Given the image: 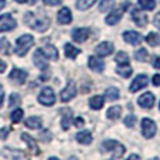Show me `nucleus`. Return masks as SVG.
Returning a JSON list of instances; mask_svg holds the SVG:
<instances>
[{
	"label": "nucleus",
	"mask_w": 160,
	"mask_h": 160,
	"mask_svg": "<svg viewBox=\"0 0 160 160\" xmlns=\"http://www.w3.org/2000/svg\"><path fill=\"white\" fill-rule=\"evenodd\" d=\"M22 110H20V108H17V110H14L13 112H11V115H10V118H11V121L13 122H20L21 121V118H22Z\"/></svg>",
	"instance_id": "obj_34"
},
{
	"label": "nucleus",
	"mask_w": 160,
	"mask_h": 160,
	"mask_svg": "<svg viewBox=\"0 0 160 160\" xmlns=\"http://www.w3.org/2000/svg\"><path fill=\"white\" fill-rule=\"evenodd\" d=\"M61 112L63 114V117H62V128L66 131L68 128L70 127V121H72V111H70L69 108H66V110H62Z\"/></svg>",
	"instance_id": "obj_22"
},
{
	"label": "nucleus",
	"mask_w": 160,
	"mask_h": 160,
	"mask_svg": "<svg viewBox=\"0 0 160 160\" xmlns=\"http://www.w3.org/2000/svg\"><path fill=\"white\" fill-rule=\"evenodd\" d=\"M17 27V21L13 18L11 14H3L0 17V32H6V31H11Z\"/></svg>",
	"instance_id": "obj_6"
},
{
	"label": "nucleus",
	"mask_w": 160,
	"mask_h": 160,
	"mask_svg": "<svg viewBox=\"0 0 160 160\" xmlns=\"http://www.w3.org/2000/svg\"><path fill=\"white\" fill-rule=\"evenodd\" d=\"M153 22H155V25L160 30V13H158L155 16V18H153Z\"/></svg>",
	"instance_id": "obj_40"
},
{
	"label": "nucleus",
	"mask_w": 160,
	"mask_h": 160,
	"mask_svg": "<svg viewBox=\"0 0 160 160\" xmlns=\"http://www.w3.org/2000/svg\"><path fill=\"white\" fill-rule=\"evenodd\" d=\"M122 37H124V41L131 45H138L142 41V35L136 31H125Z\"/></svg>",
	"instance_id": "obj_14"
},
{
	"label": "nucleus",
	"mask_w": 160,
	"mask_h": 160,
	"mask_svg": "<svg viewBox=\"0 0 160 160\" xmlns=\"http://www.w3.org/2000/svg\"><path fill=\"white\" fill-rule=\"evenodd\" d=\"M114 52V45L111 42H101L96 47V53L97 56H108Z\"/></svg>",
	"instance_id": "obj_12"
},
{
	"label": "nucleus",
	"mask_w": 160,
	"mask_h": 160,
	"mask_svg": "<svg viewBox=\"0 0 160 160\" xmlns=\"http://www.w3.org/2000/svg\"><path fill=\"white\" fill-rule=\"evenodd\" d=\"M4 6H6V0H0V10H2Z\"/></svg>",
	"instance_id": "obj_47"
},
{
	"label": "nucleus",
	"mask_w": 160,
	"mask_h": 160,
	"mask_svg": "<svg viewBox=\"0 0 160 160\" xmlns=\"http://www.w3.org/2000/svg\"><path fill=\"white\" fill-rule=\"evenodd\" d=\"M76 141L82 145H90L93 142V135L88 131H83V132H79L76 135Z\"/></svg>",
	"instance_id": "obj_19"
},
{
	"label": "nucleus",
	"mask_w": 160,
	"mask_h": 160,
	"mask_svg": "<svg viewBox=\"0 0 160 160\" xmlns=\"http://www.w3.org/2000/svg\"><path fill=\"white\" fill-rule=\"evenodd\" d=\"M115 62L118 65H129V56H128L127 52H118L115 56Z\"/></svg>",
	"instance_id": "obj_29"
},
{
	"label": "nucleus",
	"mask_w": 160,
	"mask_h": 160,
	"mask_svg": "<svg viewBox=\"0 0 160 160\" xmlns=\"http://www.w3.org/2000/svg\"><path fill=\"white\" fill-rule=\"evenodd\" d=\"M76 84L73 82H69L68 83V86L63 88V90L61 91V100L63 102H68V101H70V100L73 98V97L76 96Z\"/></svg>",
	"instance_id": "obj_10"
},
{
	"label": "nucleus",
	"mask_w": 160,
	"mask_h": 160,
	"mask_svg": "<svg viewBox=\"0 0 160 160\" xmlns=\"http://www.w3.org/2000/svg\"><path fill=\"white\" fill-rule=\"evenodd\" d=\"M159 108H160V104H159Z\"/></svg>",
	"instance_id": "obj_50"
},
{
	"label": "nucleus",
	"mask_w": 160,
	"mask_h": 160,
	"mask_svg": "<svg viewBox=\"0 0 160 160\" xmlns=\"http://www.w3.org/2000/svg\"><path fill=\"white\" fill-rule=\"evenodd\" d=\"M124 124H125V127H128V128L135 127V124H136V117H135V115H128L127 118L124 119Z\"/></svg>",
	"instance_id": "obj_36"
},
{
	"label": "nucleus",
	"mask_w": 160,
	"mask_h": 160,
	"mask_svg": "<svg viewBox=\"0 0 160 160\" xmlns=\"http://www.w3.org/2000/svg\"><path fill=\"white\" fill-rule=\"evenodd\" d=\"M90 37V30L88 28H76L72 32V38L76 42H84Z\"/></svg>",
	"instance_id": "obj_15"
},
{
	"label": "nucleus",
	"mask_w": 160,
	"mask_h": 160,
	"mask_svg": "<svg viewBox=\"0 0 160 160\" xmlns=\"http://www.w3.org/2000/svg\"><path fill=\"white\" fill-rule=\"evenodd\" d=\"M21 138H22V141H24L25 143H27L28 146L31 148V152H32L34 155H38V153H39V150H38V146H37V142L34 141V139L31 138L30 135H27V133H22V135H21Z\"/></svg>",
	"instance_id": "obj_20"
},
{
	"label": "nucleus",
	"mask_w": 160,
	"mask_h": 160,
	"mask_svg": "<svg viewBox=\"0 0 160 160\" xmlns=\"http://www.w3.org/2000/svg\"><path fill=\"white\" fill-rule=\"evenodd\" d=\"M34 63L41 70H48V56L45 55L44 49H37L34 52Z\"/></svg>",
	"instance_id": "obj_7"
},
{
	"label": "nucleus",
	"mask_w": 160,
	"mask_h": 160,
	"mask_svg": "<svg viewBox=\"0 0 160 160\" xmlns=\"http://www.w3.org/2000/svg\"><path fill=\"white\" fill-rule=\"evenodd\" d=\"M62 0H44V3L45 4H48V6H56V4H59Z\"/></svg>",
	"instance_id": "obj_39"
},
{
	"label": "nucleus",
	"mask_w": 160,
	"mask_h": 160,
	"mask_svg": "<svg viewBox=\"0 0 160 160\" xmlns=\"http://www.w3.org/2000/svg\"><path fill=\"white\" fill-rule=\"evenodd\" d=\"M139 2V6L145 10H153L156 7V2L155 0H138Z\"/></svg>",
	"instance_id": "obj_32"
},
{
	"label": "nucleus",
	"mask_w": 160,
	"mask_h": 160,
	"mask_svg": "<svg viewBox=\"0 0 160 160\" xmlns=\"http://www.w3.org/2000/svg\"><path fill=\"white\" fill-rule=\"evenodd\" d=\"M158 132V128H156V124L149 118H143L142 119V135L146 139H150L156 135Z\"/></svg>",
	"instance_id": "obj_4"
},
{
	"label": "nucleus",
	"mask_w": 160,
	"mask_h": 160,
	"mask_svg": "<svg viewBox=\"0 0 160 160\" xmlns=\"http://www.w3.org/2000/svg\"><path fill=\"white\" fill-rule=\"evenodd\" d=\"M105 97H107L110 101H114V100L119 98V90L117 87H108L105 90Z\"/></svg>",
	"instance_id": "obj_27"
},
{
	"label": "nucleus",
	"mask_w": 160,
	"mask_h": 160,
	"mask_svg": "<svg viewBox=\"0 0 160 160\" xmlns=\"http://www.w3.org/2000/svg\"><path fill=\"white\" fill-rule=\"evenodd\" d=\"M20 101H21V98H20V96L17 93H13L10 96V102H8V105L10 107H14V105H17V104H20Z\"/></svg>",
	"instance_id": "obj_37"
},
{
	"label": "nucleus",
	"mask_w": 160,
	"mask_h": 160,
	"mask_svg": "<svg viewBox=\"0 0 160 160\" xmlns=\"http://www.w3.org/2000/svg\"><path fill=\"white\" fill-rule=\"evenodd\" d=\"M0 48L4 53H8V41L6 38H2L0 39Z\"/></svg>",
	"instance_id": "obj_38"
},
{
	"label": "nucleus",
	"mask_w": 160,
	"mask_h": 160,
	"mask_svg": "<svg viewBox=\"0 0 160 160\" xmlns=\"http://www.w3.org/2000/svg\"><path fill=\"white\" fill-rule=\"evenodd\" d=\"M34 45V38L32 35H21L17 38L16 41V48H14V51H16V53L18 56H24L27 55V52L30 51V48Z\"/></svg>",
	"instance_id": "obj_2"
},
{
	"label": "nucleus",
	"mask_w": 160,
	"mask_h": 160,
	"mask_svg": "<svg viewBox=\"0 0 160 160\" xmlns=\"http://www.w3.org/2000/svg\"><path fill=\"white\" fill-rule=\"evenodd\" d=\"M6 70V62H3L2 59H0V73H3Z\"/></svg>",
	"instance_id": "obj_45"
},
{
	"label": "nucleus",
	"mask_w": 160,
	"mask_h": 160,
	"mask_svg": "<svg viewBox=\"0 0 160 160\" xmlns=\"http://www.w3.org/2000/svg\"><path fill=\"white\" fill-rule=\"evenodd\" d=\"M24 22L28 25L30 28L35 31H39V32H44L51 24V18H48L47 16H37V14L31 13H25L24 16Z\"/></svg>",
	"instance_id": "obj_1"
},
{
	"label": "nucleus",
	"mask_w": 160,
	"mask_h": 160,
	"mask_svg": "<svg viewBox=\"0 0 160 160\" xmlns=\"http://www.w3.org/2000/svg\"><path fill=\"white\" fill-rule=\"evenodd\" d=\"M88 104H90V108H93V110H100V108H102V105H104V97L102 96L91 97Z\"/></svg>",
	"instance_id": "obj_21"
},
{
	"label": "nucleus",
	"mask_w": 160,
	"mask_h": 160,
	"mask_svg": "<svg viewBox=\"0 0 160 160\" xmlns=\"http://www.w3.org/2000/svg\"><path fill=\"white\" fill-rule=\"evenodd\" d=\"M79 53H80L79 48L73 47L72 44H66V45H65V55H66L69 59H75Z\"/></svg>",
	"instance_id": "obj_24"
},
{
	"label": "nucleus",
	"mask_w": 160,
	"mask_h": 160,
	"mask_svg": "<svg viewBox=\"0 0 160 160\" xmlns=\"http://www.w3.org/2000/svg\"><path fill=\"white\" fill-rule=\"evenodd\" d=\"M152 83H153V86H160V75H155V76H153Z\"/></svg>",
	"instance_id": "obj_41"
},
{
	"label": "nucleus",
	"mask_w": 160,
	"mask_h": 160,
	"mask_svg": "<svg viewBox=\"0 0 160 160\" xmlns=\"http://www.w3.org/2000/svg\"><path fill=\"white\" fill-rule=\"evenodd\" d=\"M102 150L104 152H110L112 155V158H122L125 153L124 145H121L117 141H112V139L102 142Z\"/></svg>",
	"instance_id": "obj_3"
},
{
	"label": "nucleus",
	"mask_w": 160,
	"mask_h": 160,
	"mask_svg": "<svg viewBox=\"0 0 160 160\" xmlns=\"http://www.w3.org/2000/svg\"><path fill=\"white\" fill-rule=\"evenodd\" d=\"M148 76L146 75H139V76H136L135 79H133V82L131 83V86H129V91L131 93H136V91H139L141 88H143V87H146L148 86Z\"/></svg>",
	"instance_id": "obj_8"
},
{
	"label": "nucleus",
	"mask_w": 160,
	"mask_h": 160,
	"mask_svg": "<svg viewBox=\"0 0 160 160\" xmlns=\"http://www.w3.org/2000/svg\"><path fill=\"white\" fill-rule=\"evenodd\" d=\"M146 41L149 42V45L156 47V45L160 44V37H159V34H156V32H149L146 37Z\"/></svg>",
	"instance_id": "obj_31"
},
{
	"label": "nucleus",
	"mask_w": 160,
	"mask_h": 160,
	"mask_svg": "<svg viewBox=\"0 0 160 160\" xmlns=\"http://www.w3.org/2000/svg\"><path fill=\"white\" fill-rule=\"evenodd\" d=\"M153 68H156V69H160V56L158 58H155V61H153Z\"/></svg>",
	"instance_id": "obj_42"
},
{
	"label": "nucleus",
	"mask_w": 160,
	"mask_h": 160,
	"mask_svg": "<svg viewBox=\"0 0 160 160\" xmlns=\"http://www.w3.org/2000/svg\"><path fill=\"white\" fill-rule=\"evenodd\" d=\"M155 100H156L155 96L148 91V93H143L138 98V104L141 105L142 108H148V110H149V108H152L153 105H155Z\"/></svg>",
	"instance_id": "obj_11"
},
{
	"label": "nucleus",
	"mask_w": 160,
	"mask_h": 160,
	"mask_svg": "<svg viewBox=\"0 0 160 160\" xmlns=\"http://www.w3.org/2000/svg\"><path fill=\"white\" fill-rule=\"evenodd\" d=\"M121 112H122V108L119 105H112V107L108 108L107 117H108V119H118L121 117Z\"/></svg>",
	"instance_id": "obj_23"
},
{
	"label": "nucleus",
	"mask_w": 160,
	"mask_h": 160,
	"mask_svg": "<svg viewBox=\"0 0 160 160\" xmlns=\"http://www.w3.org/2000/svg\"><path fill=\"white\" fill-rule=\"evenodd\" d=\"M131 17H132L133 22H135L138 27H146L148 24V16L143 13V11L138 10V8H132V11H131Z\"/></svg>",
	"instance_id": "obj_9"
},
{
	"label": "nucleus",
	"mask_w": 160,
	"mask_h": 160,
	"mask_svg": "<svg viewBox=\"0 0 160 160\" xmlns=\"http://www.w3.org/2000/svg\"><path fill=\"white\" fill-rule=\"evenodd\" d=\"M58 21L61 24H69V22H72V13H70V10L68 7H63L59 10Z\"/></svg>",
	"instance_id": "obj_17"
},
{
	"label": "nucleus",
	"mask_w": 160,
	"mask_h": 160,
	"mask_svg": "<svg viewBox=\"0 0 160 160\" xmlns=\"http://www.w3.org/2000/svg\"><path fill=\"white\" fill-rule=\"evenodd\" d=\"M8 135V129L7 128H3V129H0V138H6V136Z\"/></svg>",
	"instance_id": "obj_43"
},
{
	"label": "nucleus",
	"mask_w": 160,
	"mask_h": 160,
	"mask_svg": "<svg viewBox=\"0 0 160 160\" xmlns=\"http://www.w3.org/2000/svg\"><path fill=\"white\" fill-rule=\"evenodd\" d=\"M88 68H90L91 70H94V72H102L105 68L104 62L101 61V59H98L97 56H90L88 58Z\"/></svg>",
	"instance_id": "obj_16"
},
{
	"label": "nucleus",
	"mask_w": 160,
	"mask_h": 160,
	"mask_svg": "<svg viewBox=\"0 0 160 160\" xmlns=\"http://www.w3.org/2000/svg\"><path fill=\"white\" fill-rule=\"evenodd\" d=\"M44 52H45V55L48 56V59H52V61H56L58 59V49H56L53 45H47L45 47V49H44Z\"/></svg>",
	"instance_id": "obj_26"
},
{
	"label": "nucleus",
	"mask_w": 160,
	"mask_h": 160,
	"mask_svg": "<svg viewBox=\"0 0 160 160\" xmlns=\"http://www.w3.org/2000/svg\"><path fill=\"white\" fill-rule=\"evenodd\" d=\"M132 68L129 66V65H119V68L117 69V73L118 75H121L122 78H129L131 75H132Z\"/></svg>",
	"instance_id": "obj_28"
},
{
	"label": "nucleus",
	"mask_w": 160,
	"mask_h": 160,
	"mask_svg": "<svg viewBox=\"0 0 160 160\" xmlns=\"http://www.w3.org/2000/svg\"><path fill=\"white\" fill-rule=\"evenodd\" d=\"M3 100H4V93L0 91V107H2V104H3Z\"/></svg>",
	"instance_id": "obj_46"
},
{
	"label": "nucleus",
	"mask_w": 160,
	"mask_h": 160,
	"mask_svg": "<svg viewBox=\"0 0 160 160\" xmlns=\"http://www.w3.org/2000/svg\"><path fill=\"white\" fill-rule=\"evenodd\" d=\"M96 2L97 0H78V2H76V7H78L79 10H87V8H90Z\"/></svg>",
	"instance_id": "obj_30"
},
{
	"label": "nucleus",
	"mask_w": 160,
	"mask_h": 160,
	"mask_svg": "<svg viewBox=\"0 0 160 160\" xmlns=\"http://www.w3.org/2000/svg\"><path fill=\"white\" fill-rule=\"evenodd\" d=\"M122 13H124V10H122V8L112 11L111 14H108V16L105 17V22H107L108 25H115L117 22L122 18Z\"/></svg>",
	"instance_id": "obj_18"
},
{
	"label": "nucleus",
	"mask_w": 160,
	"mask_h": 160,
	"mask_svg": "<svg viewBox=\"0 0 160 160\" xmlns=\"http://www.w3.org/2000/svg\"><path fill=\"white\" fill-rule=\"evenodd\" d=\"M38 101L42 105H53L55 104V93L51 87H44L38 96Z\"/></svg>",
	"instance_id": "obj_5"
},
{
	"label": "nucleus",
	"mask_w": 160,
	"mask_h": 160,
	"mask_svg": "<svg viewBox=\"0 0 160 160\" xmlns=\"http://www.w3.org/2000/svg\"><path fill=\"white\" fill-rule=\"evenodd\" d=\"M114 7V0H102L98 6L100 11H110V8Z\"/></svg>",
	"instance_id": "obj_33"
},
{
	"label": "nucleus",
	"mask_w": 160,
	"mask_h": 160,
	"mask_svg": "<svg viewBox=\"0 0 160 160\" xmlns=\"http://www.w3.org/2000/svg\"><path fill=\"white\" fill-rule=\"evenodd\" d=\"M42 125V119L39 117H30V118L25 121V127L31 128V129H37Z\"/></svg>",
	"instance_id": "obj_25"
},
{
	"label": "nucleus",
	"mask_w": 160,
	"mask_h": 160,
	"mask_svg": "<svg viewBox=\"0 0 160 160\" xmlns=\"http://www.w3.org/2000/svg\"><path fill=\"white\" fill-rule=\"evenodd\" d=\"M146 58H148V51L145 49V48H141L139 51H136V53H135L136 61L142 62V61H146Z\"/></svg>",
	"instance_id": "obj_35"
},
{
	"label": "nucleus",
	"mask_w": 160,
	"mask_h": 160,
	"mask_svg": "<svg viewBox=\"0 0 160 160\" xmlns=\"http://www.w3.org/2000/svg\"><path fill=\"white\" fill-rule=\"evenodd\" d=\"M129 159H131V160H132V159H139V156H138V155H131Z\"/></svg>",
	"instance_id": "obj_48"
},
{
	"label": "nucleus",
	"mask_w": 160,
	"mask_h": 160,
	"mask_svg": "<svg viewBox=\"0 0 160 160\" xmlns=\"http://www.w3.org/2000/svg\"><path fill=\"white\" fill-rule=\"evenodd\" d=\"M27 76H28V73L25 72V70L14 68L8 78H10V80H13L14 83H17V84H22V83L25 82V79H27Z\"/></svg>",
	"instance_id": "obj_13"
},
{
	"label": "nucleus",
	"mask_w": 160,
	"mask_h": 160,
	"mask_svg": "<svg viewBox=\"0 0 160 160\" xmlns=\"http://www.w3.org/2000/svg\"><path fill=\"white\" fill-rule=\"evenodd\" d=\"M14 2H17V3H27L28 0H14Z\"/></svg>",
	"instance_id": "obj_49"
},
{
	"label": "nucleus",
	"mask_w": 160,
	"mask_h": 160,
	"mask_svg": "<svg viewBox=\"0 0 160 160\" xmlns=\"http://www.w3.org/2000/svg\"><path fill=\"white\" fill-rule=\"evenodd\" d=\"M83 124H84L83 118H76V119H75V125H76V127H82Z\"/></svg>",
	"instance_id": "obj_44"
}]
</instances>
